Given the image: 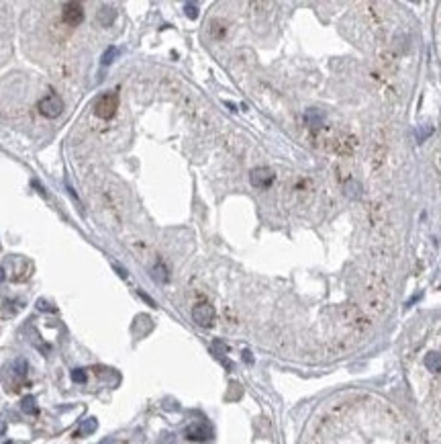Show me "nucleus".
<instances>
[{"instance_id": "obj_1", "label": "nucleus", "mask_w": 441, "mask_h": 444, "mask_svg": "<svg viewBox=\"0 0 441 444\" xmlns=\"http://www.w3.org/2000/svg\"><path fill=\"white\" fill-rule=\"evenodd\" d=\"M116 108H118V94L116 92H104L94 102V115L98 119H104V121L112 119Z\"/></svg>"}, {"instance_id": "obj_2", "label": "nucleus", "mask_w": 441, "mask_h": 444, "mask_svg": "<svg viewBox=\"0 0 441 444\" xmlns=\"http://www.w3.org/2000/svg\"><path fill=\"white\" fill-rule=\"evenodd\" d=\"M37 108H39V113H41L43 117H47V119H57V117L61 115V110H63V100H61L59 94L51 92V94H47V96H43V98L39 100Z\"/></svg>"}, {"instance_id": "obj_3", "label": "nucleus", "mask_w": 441, "mask_h": 444, "mask_svg": "<svg viewBox=\"0 0 441 444\" xmlns=\"http://www.w3.org/2000/svg\"><path fill=\"white\" fill-rule=\"evenodd\" d=\"M274 178H276V174H274V170L267 168V166L253 168L251 174H249V182H251V186H253V188H259V190L270 188L272 182H274Z\"/></svg>"}, {"instance_id": "obj_4", "label": "nucleus", "mask_w": 441, "mask_h": 444, "mask_svg": "<svg viewBox=\"0 0 441 444\" xmlns=\"http://www.w3.org/2000/svg\"><path fill=\"white\" fill-rule=\"evenodd\" d=\"M192 319L200 327H210L214 323V307L210 303H198V305H194Z\"/></svg>"}, {"instance_id": "obj_5", "label": "nucleus", "mask_w": 441, "mask_h": 444, "mask_svg": "<svg viewBox=\"0 0 441 444\" xmlns=\"http://www.w3.org/2000/svg\"><path fill=\"white\" fill-rule=\"evenodd\" d=\"M61 18L69 27H78L84 20V6L80 2H65L61 6Z\"/></svg>"}, {"instance_id": "obj_6", "label": "nucleus", "mask_w": 441, "mask_h": 444, "mask_svg": "<svg viewBox=\"0 0 441 444\" xmlns=\"http://www.w3.org/2000/svg\"><path fill=\"white\" fill-rule=\"evenodd\" d=\"M210 436H212V430H210V426L208 424H190L188 428H186V438L188 440H194V442H206V440H210Z\"/></svg>"}, {"instance_id": "obj_7", "label": "nucleus", "mask_w": 441, "mask_h": 444, "mask_svg": "<svg viewBox=\"0 0 441 444\" xmlns=\"http://www.w3.org/2000/svg\"><path fill=\"white\" fill-rule=\"evenodd\" d=\"M425 366H427V370L429 372H441V354L439 352H427L425 354Z\"/></svg>"}, {"instance_id": "obj_8", "label": "nucleus", "mask_w": 441, "mask_h": 444, "mask_svg": "<svg viewBox=\"0 0 441 444\" xmlns=\"http://www.w3.org/2000/svg\"><path fill=\"white\" fill-rule=\"evenodd\" d=\"M20 409H22L24 413H29V415H37V413H39L37 399H35L33 395H24V397L20 399Z\"/></svg>"}, {"instance_id": "obj_9", "label": "nucleus", "mask_w": 441, "mask_h": 444, "mask_svg": "<svg viewBox=\"0 0 441 444\" xmlns=\"http://www.w3.org/2000/svg\"><path fill=\"white\" fill-rule=\"evenodd\" d=\"M96 426H98V421H96V417H88L86 421H82V426L74 432V438H80V436H88V434H92L94 430H96Z\"/></svg>"}, {"instance_id": "obj_10", "label": "nucleus", "mask_w": 441, "mask_h": 444, "mask_svg": "<svg viewBox=\"0 0 441 444\" xmlns=\"http://www.w3.org/2000/svg\"><path fill=\"white\" fill-rule=\"evenodd\" d=\"M304 119H306V123H308V125H314V127H318V125L323 123V113H318L316 108H310V110H306Z\"/></svg>"}, {"instance_id": "obj_11", "label": "nucleus", "mask_w": 441, "mask_h": 444, "mask_svg": "<svg viewBox=\"0 0 441 444\" xmlns=\"http://www.w3.org/2000/svg\"><path fill=\"white\" fill-rule=\"evenodd\" d=\"M12 370L16 376H24L27 374V360L24 358H16L14 364H12Z\"/></svg>"}, {"instance_id": "obj_12", "label": "nucleus", "mask_w": 441, "mask_h": 444, "mask_svg": "<svg viewBox=\"0 0 441 444\" xmlns=\"http://www.w3.org/2000/svg\"><path fill=\"white\" fill-rule=\"evenodd\" d=\"M153 278H155L157 282H165V280H167V270H165L163 264H157V266L153 268Z\"/></svg>"}, {"instance_id": "obj_13", "label": "nucleus", "mask_w": 441, "mask_h": 444, "mask_svg": "<svg viewBox=\"0 0 441 444\" xmlns=\"http://www.w3.org/2000/svg\"><path fill=\"white\" fill-rule=\"evenodd\" d=\"M116 55H118V49H116V47H108V49L104 51V55H102V63L108 65L110 61H114Z\"/></svg>"}, {"instance_id": "obj_14", "label": "nucleus", "mask_w": 441, "mask_h": 444, "mask_svg": "<svg viewBox=\"0 0 441 444\" xmlns=\"http://www.w3.org/2000/svg\"><path fill=\"white\" fill-rule=\"evenodd\" d=\"M86 379H88V376H86V370H84V368H74V370H71V381H74V383H86Z\"/></svg>"}, {"instance_id": "obj_15", "label": "nucleus", "mask_w": 441, "mask_h": 444, "mask_svg": "<svg viewBox=\"0 0 441 444\" xmlns=\"http://www.w3.org/2000/svg\"><path fill=\"white\" fill-rule=\"evenodd\" d=\"M184 8H186V16H188V18H196V16H198V6H196V4H190V2H188V4H184Z\"/></svg>"}, {"instance_id": "obj_16", "label": "nucleus", "mask_w": 441, "mask_h": 444, "mask_svg": "<svg viewBox=\"0 0 441 444\" xmlns=\"http://www.w3.org/2000/svg\"><path fill=\"white\" fill-rule=\"evenodd\" d=\"M37 307H39L41 311H51V313H53V311H57V309H55L51 303H47V301H43V299H39V301H37Z\"/></svg>"}, {"instance_id": "obj_17", "label": "nucleus", "mask_w": 441, "mask_h": 444, "mask_svg": "<svg viewBox=\"0 0 441 444\" xmlns=\"http://www.w3.org/2000/svg\"><path fill=\"white\" fill-rule=\"evenodd\" d=\"M429 133H431V127H423V129L419 131V135H416V139H419V141H423V137H427Z\"/></svg>"}, {"instance_id": "obj_18", "label": "nucleus", "mask_w": 441, "mask_h": 444, "mask_svg": "<svg viewBox=\"0 0 441 444\" xmlns=\"http://www.w3.org/2000/svg\"><path fill=\"white\" fill-rule=\"evenodd\" d=\"M4 432H6V424H4V419H0V438L4 436Z\"/></svg>"}, {"instance_id": "obj_19", "label": "nucleus", "mask_w": 441, "mask_h": 444, "mask_svg": "<svg viewBox=\"0 0 441 444\" xmlns=\"http://www.w3.org/2000/svg\"><path fill=\"white\" fill-rule=\"evenodd\" d=\"M243 358H245V362H253V358H251L249 352H243Z\"/></svg>"}, {"instance_id": "obj_20", "label": "nucleus", "mask_w": 441, "mask_h": 444, "mask_svg": "<svg viewBox=\"0 0 441 444\" xmlns=\"http://www.w3.org/2000/svg\"><path fill=\"white\" fill-rule=\"evenodd\" d=\"M6 278V272H4V266H0V282Z\"/></svg>"}]
</instances>
